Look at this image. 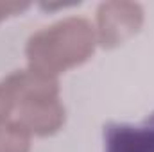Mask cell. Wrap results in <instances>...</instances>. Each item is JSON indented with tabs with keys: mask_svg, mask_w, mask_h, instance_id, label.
<instances>
[{
	"mask_svg": "<svg viewBox=\"0 0 154 152\" xmlns=\"http://www.w3.org/2000/svg\"><path fill=\"white\" fill-rule=\"evenodd\" d=\"M106 152H154V118L143 125L109 123L104 131Z\"/></svg>",
	"mask_w": 154,
	"mask_h": 152,
	"instance_id": "cell-5",
	"label": "cell"
},
{
	"mask_svg": "<svg viewBox=\"0 0 154 152\" xmlns=\"http://www.w3.org/2000/svg\"><path fill=\"white\" fill-rule=\"evenodd\" d=\"M145 20L143 7L136 2L109 0L97 7L95 34L97 43L104 48H116L134 38Z\"/></svg>",
	"mask_w": 154,
	"mask_h": 152,
	"instance_id": "cell-2",
	"label": "cell"
},
{
	"mask_svg": "<svg viewBox=\"0 0 154 152\" xmlns=\"http://www.w3.org/2000/svg\"><path fill=\"white\" fill-rule=\"evenodd\" d=\"M29 9V4H20V2H0V22H4L9 16H16Z\"/></svg>",
	"mask_w": 154,
	"mask_h": 152,
	"instance_id": "cell-8",
	"label": "cell"
},
{
	"mask_svg": "<svg viewBox=\"0 0 154 152\" xmlns=\"http://www.w3.org/2000/svg\"><path fill=\"white\" fill-rule=\"evenodd\" d=\"M16 120L32 134L47 138L63 129L66 122V111L59 99H45L36 102H27L18 106Z\"/></svg>",
	"mask_w": 154,
	"mask_h": 152,
	"instance_id": "cell-3",
	"label": "cell"
},
{
	"mask_svg": "<svg viewBox=\"0 0 154 152\" xmlns=\"http://www.w3.org/2000/svg\"><path fill=\"white\" fill-rule=\"evenodd\" d=\"M2 82L5 84V88L9 90L14 100V109L27 102L59 99V81L56 77L38 74L31 68L16 70L5 77Z\"/></svg>",
	"mask_w": 154,
	"mask_h": 152,
	"instance_id": "cell-4",
	"label": "cell"
},
{
	"mask_svg": "<svg viewBox=\"0 0 154 152\" xmlns=\"http://www.w3.org/2000/svg\"><path fill=\"white\" fill-rule=\"evenodd\" d=\"M31 141L32 134L18 120L0 123V152H31Z\"/></svg>",
	"mask_w": 154,
	"mask_h": 152,
	"instance_id": "cell-6",
	"label": "cell"
},
{
	"mask_svg": "<svg viewBox=\"0 0 154 152\" xmlns=\"http://www.w3.org/2000/svg\"><path fill=\"white\" fill-rule=\"evenodd\" d=\"M95 25L82 16H66L31 34L25 45L27 68L57 77L84 65L97 48Z\"/></svg>",
	"mask_w": 154,
	"mask_h": 152,
	"instance_id": "cell-1",
	"label": "cell"
},
{
	"mask_svg": "<svg viewBox=\"0 0 154 152\" xmlns=\"http://www.w3.org/2000/svg\"><path fill=\"white\" fill-rule=\"evenodd\" d=\"M14 111V100L5 88L4 82H0V123L11 120V114Z\"/></svg>",
	"mask_w": 154,
	"mask_h": 152,
	"instance_id": "cell-7",
	"label": "cell"
}]
</instances>
